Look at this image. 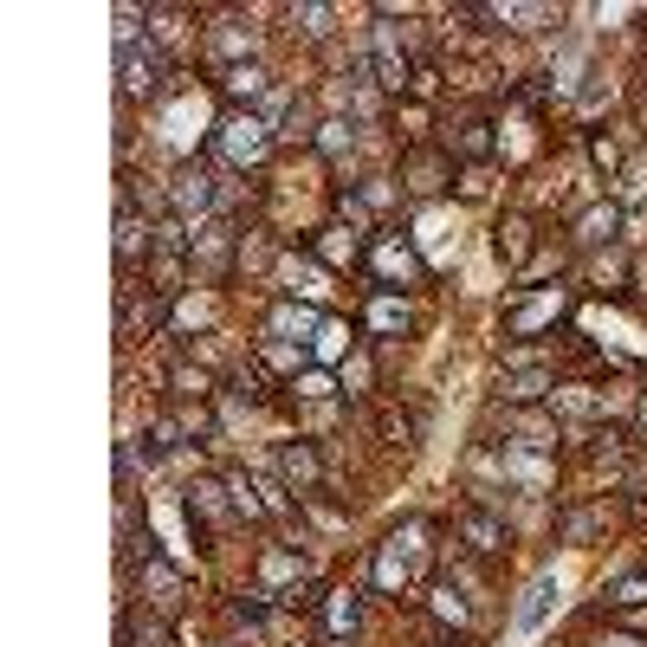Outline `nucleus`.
<instances>
[{
    "mask_svg": "<svg viewBox=\"0 0 647 647\" xmlns=\"http://www.w3.org/2000/svg\"><path fill=\"white\" fill-rule=\"evenodd\" d=\"M208 52L221 59V72H228V65H260V27L240 20V13H228L221 27H208Z\"/></svg>",
    "mask_w": 647,
    "mask_h": 647,
    "instance_id": "obj_9",
    "label": "nucleus"
},
{
    "mask_svg": "<svg viewBox=\"0 0 647 647\" xmlns=\"http://www.w3.org/2000/svg\"><path fill=\"white\" fill-rule=\"evenodd\" d=\"M143 596H150L162 615L182 609V570H175L169 557H155V550H143Z\"/></svg>",
    "mask_w": 647,
    "mask_h": 647,
    "instance_id": "obj_13",
    "label": "nucleus"
},
{
    "mask_svg": "<svg viewBox=\"0 0 647 647\" xmlns=\"http://www.w3.org/2000/svg\"><path fill=\"white\" fill-rule=\"evenodd\" d=\"M402 194L408 201H434V194H447V182H454V155H447V143H415V150L402 155Z\"/></svg>",
    "mask_w": 647,
    "mask_h": 647,
    "instance_id": "obj_5",
    "label": "nucleus"
},
{
    "mask_svg": "<svg viewBox=\"0 0 647 647\" xmlns=\"http://www.w3.org/2000/svg\"><path fill=\"white\" fill-rule=\"evenodd\" d=\"M214 84H221V98H228L233 111H240V104L253 111V98L266 91V65H228V72L214 78Z\"/></svg>",
    "mask_w": 647,
    "mask_h": 647,
    "instance_id": "obj_18",
    "label": "nucleus"
},
{
    "mask_svg": "<svg viewBox=\"0 0 647 647\" xmlns=\"http://www.w3.org/2000/svg\"><path fill=\"white\" fill-rule=\"evenodd\" d=\"M317 331H324V317L311 305H292V299H279L272 317H266V337H279V343H305V337H317Z\"/></svg>",
    "mask_w": 647,
    "mask_h": 647,
    "instance_id": "obj_14",
    "label": "nucleus"
},
{
    "mask_svg": "<svg viewBox=\"0 0 647 647\" xmlns=\"http://www.w3.org/2000/svg\"><path fill=\"white\" fill-rule=\"evenodd\" d=\"M189 525H201V532H221V525H240V512H233L228 479H194V486H189Z\"/></svg>",
    "mask_w": 647,
    "mask_h": 647,
    "instance_id": "obj_11",
    "label": "nucleus"
},
{
    "mask_svg": "<svg viewBox=\"0 0 647 647\" xmlns=\"http://www.w3.org/2000/svg\"><path fill=\"white\" fill-rule=\"evenodd\" d=\"M182 441H189V427H182V421L155 415V421H150V434H143V459H169L175 447H182Z\"/></svg>",
    "mask_w": 647,
    "mask_h": 647,
    "instance_id": "obj_25",
    "label": "nucleus"
},
{
    "mask_svg": "<svg viewBox=\"0 0 647 647\" xmlns=\"http://www.w3.org/2000/svg\"><path fill=\"white\" fill-rule=\"evenodd\" d=\"M382 441H395V447H415V421L395 415V408H382Z\"/></svg>",
    "mask_w": 647,
    "mask_h": 647,
    "instance_id": "obj_33",
    "label": "nucleus"
},
{
    "mask_svg": "<svg viewBox=\"0 0 647 647\" xmlns=\"http://www.w3.org/2000/svg\"><path fill=\"white\" fill-rule=\"evenodd\" d=\"M550 388H557V370H505L498 376V402L525 408V402H544Z\"/></svg>",
    "mask_w": 647,
    "mask_h": 647,
    "instance_id": "obj_15",
    "label": "nucleus"
},
{
    "mask_svg": "<svg viewBox=\"0 0 647 647\" xmlns=\"http://www.w3.org/2000/svg\"><path fill=\"white\" fill-rule=\"evenodd\" d=\"M363 272L376 279L382 292H402V285H421V260L402 233H370V253H363Z\"/></svg>",
    "mask_w": 647,
    "mask_h": 647,
    "instance_id": "obj_4",
    "label": "nucleus"
},
{
    "mask_svg": "<svg viewBox=\"0 0 647 647\" xmlns=\"http://www.w3.org/2000/svg\"><path fill=\"white\" fill-rule=\"evenodd\" d=\"M370 72H376L382 91H395V98H408L415 91V65H408V52H402V39H395V27H376L370 33Z\"/></svg>",
    "mask_w": 647,
    "mask_h": 647,
    "instance_id": "obj_8",
    "label": "nucleus"
},
{
    "mask_svg": "<svg viewBox=\"0 0 647 647\" xmlns=\"http://www.w3.org/2000/svg\"><path fill=\"white\" fill-rule=\"evenodd\" d=\"M169 395H182V402H208V395H214V376H208L201 363L182 356V363H169Z\"/></svg>",
    "mask_w": 647,
    "mask_h": 647,
    "instance_id": "obj_24",
    "label": "nucleus"
},
{
    "mask_svg": "<svg viewBox=\"0 0 647 647\" xmlns=\"http://www.w3.org/2000/svg\"><path fill=\"white\" fill-rule=\"evenodd\" d=\"M292 395L299 402H324V395H337V382L324 376V370H305V376H292Z\"/></svg>",
    "mask_w": 647,
    "mask_h": 647,
    "instance_id": "obj_32",
    "label": "nucleus"
},
{
    "mask_svg": "<svg viewBox=\"0 0 647 647\" xmlns=\"http://www.w3.org/2000/svg\"><path fill=\"white\" fill-rule=\"evenodd\" d=\"M493 117H459L454 130H447V155H459V162H473V169H486L493 162Z\"/></svg>",
    "mask_w": 647,
    "mask_h": 647,
    "instance_id": "obj_12",
    "label": "nucleus"
},
{
    "mask_svg": "<svg viewBox=\"0 0 647 647\" xmlns=\"http://www.w3.org/2000/svg\"><path fill=\"white\" fill-rule=\"evenodd\" d=\"M421 537H427V525H402V532H388L376 544V557H370V583H376L382 596H402L408 583L421 576Z\"/></svg>",
    "mask_w": 647,
    "mask_h": 647,
    "instance_id": "obj_2",
    "label": "nucleus"
},
{
    "mask_svg": "<svg viewBox=\"0 0 647 647\" xmlns=\"http://www.w3.org/2000/svg\"><path fill=\"white\" fill-rule=\"evenodd\" d=\"M544 609H550V583H532V603L518 609V628H537V621H544Z\"/></svg>",
    "mask_w": 647,
    "mask_h": 647,
    "instance_id": "obj_34",
    "label": "nucleus"
},
{
    "mask_svg": "<svg viewBox=\"0 0 647 647\" xmlns=\"http://www.w3.org/2000/svg\"><path fill=\"white\" fill-rule=\"evenodd\" d=\"M615 233H621V208H615V201H596V208L576 221V246H609Z\"/></svg>",
    "mask_w": 647,
    "mask_h": 647,
    "instance_id": "obj_19",
    "label": "nucleus"
},
{
    "mask_svg": "<svg viewBox=\"0 0 647 647\" xmlns=\"http://www.w3.org/2000/svg\"><path fill=\"white\" fill-rule=\"evenodd\" d=\"M356 621H363V596L356 589H331L324 596V635H356Z\"/></svg>",
    "mask_w": 647,
    "mask_h": 647,
    "instance_id": "obj_20",
    "label": "nucleus"
},
{
    "mask_svg": "<svg viewBox=\"0 0 647 647\" xmlns=\"http://www.w3.org/2000/svg\"><path fill=\"white\" fill-rule=\"evenodd\" d=\"M603 525H609V505H576V512L557 518V537H564V544H589Z\"/></svg>",
    "mask_w": 647,
    "mask_h": 647,
    "instance_id": "obj_21",
    "label": "nucleus"
},
{
    "mask_svg": "<svg viewBox=\"0 0 647 647\" xmlns=\"http://www.w3.org/2000/svg\"><path fill=\"white\" fill-rule=\"evenodd\" d=\"M272 137H285V143H317V123H311L305 98H292V111L279 117V130H272Z\"/></svg>",
    "mask_w": 647,
    "mask_h": 647,
    "instance_id": "obj_29",
    "label": "nucleus"
},
{
    "mask_svg": "<svg viewBox=\"0 0 647 647\" xmlns=\"http://www.w3.org/2000/svg\"><path fill=\"white\" fill-rule=\"evenodd\" d=\"M628 493L647 498V466H628Z\"/></svg>",
    "mask_w": 647,
    "mask_h": 647,
    "instance_id": "obj_40",
    "label": "nucleus"
},
{
    "mask_svg": "<svg viewBox=\"0 0 647 647\" xmlns=\"http://www.w3.org/2000/svg\"><path fill=\"white\" fill-rule=\"evenodd\" d=\"M272 123L260 111H228L221 123H214V150H221V162H228L233 175H246V169H260L272 155Z\"/></svg>",
    "mask_w": 647,
    "mask_h": 647,
    "instance_id": "obj_1",
    "label": "nucleus"
},
{
    "mask_svg": "<svg viewBox=\"0 0 647 647\" xmlns=\"http://www.w3.org/2000/svg\"><path fill=\"white\" fill-rule=\"evenodd\" d=\"M609 603H615V609H647V570L609 583Z\"/></svg>",
    "mask_w": 647,
    "mask_h": 647,
    "instance_id": "obj_30",
    "label": "nucleus"
},
{
    "mask_svg": "<svg viewBox=\"0 0 647 647\" xmlns=\"http://www.w3.org/2000/svg\"><path fill=\"white\" fill-rule=\"evenodd\" d=\"M408 324H415V317H408V305H395V299H376V305H370V331H376V337H402Z\"/></svg>",
    "mask_w": 647,
    "mask_h": 647,
    "instance_id": "obj_28",
    "label": "nucleus"
},
{
    "mask_svg": "<svg viewBox=\"0 0 647 647\" xmlns=\"http://www.w3.org/2000/svg\"><path fill=\"white\" fill-rule=\"evenodd\" d=\"M434 615H441V621H454V628H466V609H459V603H447V596H434Z\"/></svg>",
    "mask_w": 647,
    "mask_h": 647,
    "instance_id": "obj_39",
    "label": "nucleus"
},
{
    "mask_svg": "<svg viewBox=\"0 0 647 647\" xmlns=\"http://www.w3.org/2000/svg\"><path fill=\"white\" fill-rule=\"evenodd\" d=\"M363 388H370V356L343 363V395H363Z\"/></svg>",
    "mask_w": 647,
    "mask_h": 647,
    "instance_id": "obj_36",
    "label": "nucleus"
},
{
    "mask_svg": "<svg viewBox=\"0 0 647 647\" xmlns=\"http://www.w3.org/2000/svg\"><path fill=\"white\" fill-rule=\"evenodd\" d=\"M454 537L473 550V557H498V550H512V532H505V518H498L486 498H473V505H459L454 512Z\"/></svg>",
    "mask_w": 647,
    "mask_h": 647,
    "instance_id": "obj_6",
    "label": "nucleus"
},
{
    "mask_svg": "<svg viewBox=\"0 0 647 647\" xmlns=\"http://www.w3.org/2000/svg\"><path fill=\"white\" fill-rule=\"evenodd\" d=\"M557 311H564V292H544V299H525V305L505 317V337H532L537 324H557Z\"/></svg>",
    "mask_w": 647,
    "mask_h": 647,
    "instance_id": "obj_17",
    "label": "nucleus"
},
{
    "mask_svg": "<svg viewBox=\"0 0 647 647\" xmlns=\"http://www.w3.org/2000/svg\"><path fill=\"white\" fill-rule=\"evenodd\" d=\"M272 466H279L285 493H299V498H317V486H324V459H317L311 441H285V447L272 454Z\"/></svg>",
    "mask_w": 647,
    "mask_h": 647,
    "instance_id": "obj_10",
    "label": "nucleus"
},
{
    "mask_svg": "<svg viewBox=\"0 0 647 647\" xmlns=\"http://www.w3.org/2000/svg\"><path fill=\"white\" fill-rule=\"evenodd\" d=\"M162 78H169V65H162V46H155V39H143V46L123 39V46H117V91H123L130 104H137V98H143V104L162 98Z\"/></svg>",
    "mask_w": 647,
    "mask_h": 647,
    "instance_id": "obj_3",
    "label": "nucleus"
},
{
    "mask_svg": "<svg viewBox=\"0 0 647 647\" xmlns=\"http://www.w3.org/2000/svg\"><path fill=\"white\" fill-rule=\"evenodd\" d=\"M214 169H201V162H182L175 175H169V208H175V221H208L214 214Z\"/></svg>",
    "mask_w": 647,
    "mask_h": 647,
    "instance_id": "obj_7",
    "label": "nucleus"
},
{
    "mask_svg": "<svg viewBox=\"0 0 647 647\" xmlns=\"http://www.w3.org/2000/svg\"><path fill=\"white\" fill-rule=\"evenodd\" d=\"M493 246H498V260H505L512 272H525V266H532V221H525V214H505Z\"/></svg>",
    "mask_w": 647,
    "mask_h": 647,
    "instance_id": "obj_16",
    "label": "nucleus"
},
{
    "mask_svg": "<svg viewBox=\"0 0 647 647\" xmlns=\"http://www.w3.org/2000/svg\"><path fill=\"white\" fill-rule=\"evenodd\" d=\"M228 493H233V512H240L246 525H260V518H266V498H260V486H253V479H246L240 466L228 473Z\"/></svg>",
    "mask_w": 647,
    "mask_h": 647,
    "instance_id": "obj_27",
    "label": "nucleus"
},
{
    "mask_svg": "<svg viewBox=\"0 0 647 647\" xmlns=\"http://www.w3.org/2000/svg\"><path fill=\"white\" fill-rule=\"evenodd\" d=\"M350 150H356V123L350 117H324L317 123V155L324 162H350Z\"/></svg>",
    "mask_w": 647,
    "mask_h": 647,
    "instance_id": "obj_23",
    "label": "nucleus"
},
{
    "mask_svg": "<svg viewBox=\"0 0 647 647\" xmlns=\"http://www.w3.org/2000/svg\"><path fill=\"white\" fill-rule=\"evenodd\" d=\"M331 20H337L331 7H292V27H299V33L311 39V46H317V39L331 33Z\"/></svg>",
    "mask_w": 647,
    "mask_h": 647,
    "instance_id": "obj_31",
    "label": "nucleus"
},
{
    "mask_svg": "<svg viewBox=\"0 0 647 647\" xmlns=\"http://www.w3.org/2000/svg\"><path fill=\"white\" fill-rule=\"evenodd\" d=\"M317 253H324V266H337V272H350L370 246H363V233H343V228H324V240H317Z\"/></svg>",
    "mask_w": 647,
    "mask_h": 647,
    "instance_id": "obj_22",
    "label": "nucleus"
},
{
    "mask_svg": "<svg viewBox=\"0 0 647 647\" xmlns=\"http://www.w3.org/2000/svg\"><path fill=\"white\" fill-rule=\"evenodd\" d=\"M343 343H350V331H343V324H324V331H317V343H311V350H317V356L331 363V356H343Z\"/></svg>",
    "mask_w": 647,
    "mask_h": 647,
    "instance_id": "obj_35",
    "label": "nucleus"
},
{
    "mask_svg": "<svg viewBox=\"0 0 647 647\" xmlns=\"http://www.w3.org/2000/svg\"><path fill=\"white\" fill-rule=\"evenodd\" d=\"M228 615H233V628H266V615H272V589H240Z\"/></svg>",
    "mask_w": 647,
    "mask_h": 647,
    "instance_id": "obj_26",
    "label": "nucleus"
},
{
    "mask_svg": "<svg viewBox=\"0 0 647 647\" xmlns=\"http://www.w3.org/2000/svg\"><path fill=\"white\" fill-rule=\"evenodd\" d=\"M434 647H473V641H434Z\"/></svg>",
    "mask_w": 647,
    "mask_h": 647,
    "instance_id": "obj_42",
    "label": "nucleus"
},
{
    "mask_svg": "<svg viewBox=\"0 0 647 647\" xmlns=\"http://www.w3.org/2000/svg\"><path fill=\"white\" fill-rule=\"evenodd\" d=\"M621 628H635V635H647V609H628V615H621Z\"/></svg>",
    "mask_w": 647,
    "mask_h": 647,
    "instance_id": "obj_41",
    "label": "nucleus"
},
{
    "mask_svg": "<svg viewBox=\"0 0 647 647\" xmlns=\"http://www.w3.org/2000/svg\"><path fill=\"white\" fill-rule=\"evenodd\" d=\"M589 155H596V169H609V175H615V162H621V150H615L609 137H596V143H589Z\"/></svg>",
    "mask_w": 647,
    "mask_h": 647,
    "instance_id": "obj_38",
    "label": "nucleus"
},
{
    "mask_svg": "<svg viewBox=\"0 0 647 647\" xmlns=\"http://www.w3.org/2000/svg\"><path fill=\"white\" fill-rule=\"evenodd\" d=\"M130 479H137V441L117 447V486H130Z\"/></svg>",
    "mask_w": 647,
    "mask_h": 647,
    "instance_id": "obj_37",
    "label": "nucleus"
}]
</instances>
